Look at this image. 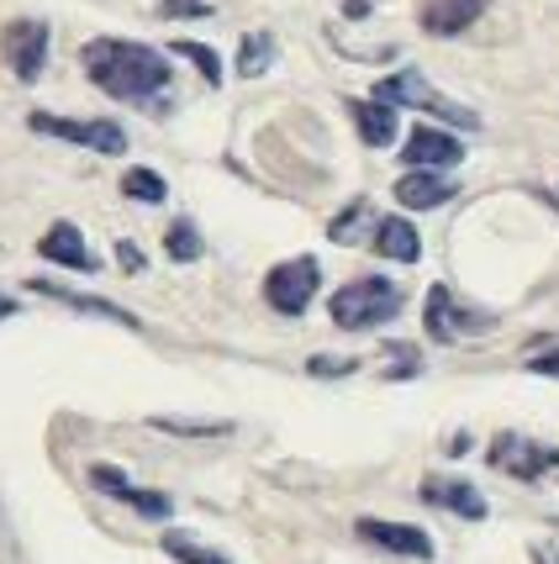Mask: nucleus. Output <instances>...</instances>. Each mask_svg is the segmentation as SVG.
<instances>
[{"label":"nucleus","instance_id":"f257e3e1","mask_svg":"<svg viewBox=\"0 0 559 564\" xmlns=\"http://www.w3.org/2000/svg\"><path fill=\"white\" fill-rule=\"evenodd\" d=\"M85 79L96 85L100 96L122 100V106H148V111H164V90H170V53L132 43V37H90L79 48Z\"/></svg>","mask_w":559,"mask_h":564},{"label":"nucleus","instance_id":"f03ea898","mask_svg":"<svg viewBox=\"0 0 559 564\" xmlns=\"http://www.w3.org/2000/svg\"><path fill=\"white\" fill-rule=\"evenodd\" d=\"M401 306H407V295H401L396 280H386V274H359V280H348V285L333 291L327 317H333V327H343V333H375V327H386V322L401 317Z\"/></svg>","mask_w":559,"mask_h":564},{"label":"nucleus","instance_id":"7ed1b4c3","mask_svg":"<svg viewBox=\"0 0 559 564\" xmlns=\"http://www.w3.org/2000/svg\"><path fill=\"white\" fill-rule=\"evenodd\" d=\"M369 100H380V106H390V111H396V106H417V111H428V117H438V122H449V127H464V132H475V127H481V117H475L470 106H460V100H443L417 69L386 74V79L375 85V96H369Z\"/></svg>","mask_w":559,"mask_h":564},{"label":"nucleus","instance_id":"20e7f679","mask_svg":"<svg viewBox=\"0 0 559 564\" xmlns=\"http://www.w3.org/2000/svg\"><path fill=\"white\" fill-rule=\"evenodd\" d=\"M316 291H322V264H316L312 253L286 259V264H275V270L265 274V301L280 317H301L316 301Z\"/></svg>","mask_w":559,"mask_h":564},{"label":"nucleus","instance_id":"39448f33","mask_svg":"<svg viewBox=\"0 0 559 564\" xmlns=\"http://www.w3.org/2000/svg\"><path fill=\"white\" fill-rule=\"evenodd\" d=\"M26 127H32V132H49V138H64V143L90 148V153H106V159L127 153V127L111 122V117L74 122V117H49V111H32V117H26Z\"/></svg>","mask_w":559,"mask_h":564},{"label":"nucleus","instance_id":"423d86ee","mask_svg":"<svg viewBox=\"0 0 559 564\" xmlns=\"http://www.w3.org/2000/svg\"><path fill=\"white\" fill-rule=\"evenodd\" d=\"M49 48H53L49 22L17 17V22L0 26V58H6V69L17 74L22 85H32V79L43 74V64H49Z\"/></svg>","mask_w":559,"mask_h":564},{"label":"nucleus","instance_id":"0eeeda50","mask_svg":"<svg viewBox=\"0 0 559 564\" xmlns=\"http://www.w3.org/2000/svg\"><path fill=\"white\" fill-rule=\"evenodd\" d=\"M486 465L512 475V480H544L549 469H559V448L555 443L523 438V433H496L486 448Z\"/></svg>","mask_w":559,"mask_h":564},{"label":"nucleus","instance_id":"6e6552de","mask_svg":"<svg viewBox=\"0 0 559 564\" xmlns=\"http://www.w3.org/2000/svg\"><path fill=\"white\" fill-rule=\"evenodd\" d=\"M422 327H428L433 344H460L464 333H491L496 317H491V312H470V306L454 301L449 285H433V291H428V306H422Z\"/></svg>","mask_w":559,"mask_h":564},{"label":"nucleus","instance_id":"1a4fd4ad","mask_svg":"<svg viewBox=\"0 0 559 564\" xmlns=\"http://www.w3.org/2000/svg\"><path fill=\"white\" fill-rule=\"evenodd\" d=\"M401 164H407V170L443 174V170H454V164H464V143L454 138V132L422 122V127H412L407 143H401Z\"/></svg>","mask_w":559,"mask_h":564},{"label":"nucleus","instance_id":"9d476101","mask_svg":"<svg viewBox=\"0 0 559 564\" xmlns=\"http://www.w3.org/2000/svg\"><path fill=\"white\" fill-rule=\"evenodd\" d=\"M354 533L375 549H386V554H401V560H433V539L412 528V522H386V517H359L354 522Z\"/></svg>","mask_w":559,"mask_h":564},{"label":"nucleus","instance_id":"9b49d317","mask_svg":"<svg viewBox=\"0 0 559 564\" xmlns=\"http://www.w3.org/2000/svg\"><path fill=\"white\" fill-rule=\"evenodd\" d=\"M90 486H96L100 496H111V501H127V507L138 517H148V522H164V517H170V496L132 486L117 465H90Z\"/></svg>","mask_w":559,"mask_h":564},{"label":"nucleus","instance_id":"f8f14e48","mask_svg":"<svg viewBox=\"0 0 559 564\" xmlns=\"http://www.w3.org/2000/svg\"><path fill=\"white\" fill-rule=\"evenodd\" d=\"M37 253H43L49 264H58V270H74V274H96L100 270L96 248L85 243V232H79L74 221H53L49 232L37 238Z\"/></svg>","mask_w":559,"mask_h":564},{"label":"nucleus","instance_id":"ddd939ff","mask_svg":"<svg viewBox=\"0 0 559 564\" xmlns=\"http://www.w3.org/2000/svg\"><path fill=\"white\" fill-rule=\"evenodd\" d=\"M422 501H428V507H443V512H454V517H464V522H481V517L491 512L486 507V496L475 491V486H470V480H460V475H428V480H422Z\"/></svg>","mask_w":559,"mask_h":564},{"label":"nucleus","instance_id":"4468645a","mask_svg":"<svg viewBox=\"0 0 559 564\" xmlns=\"http://www.w3.org/2000/svg\"><path fill=\"white\" fill-rule=\"evenodd\" d=\"M481 11H486V0H422L417 22L428 37H460L464 26L481 22Z\"/></svg>","mask_w":559,"mask_h":564},{"label":"nucleus","instance_id":"2eb2a0df","mask_svg":"<svg viewBox=\"0 0 559 564\" xmlns=\"http://www.w3.org/2000/svg\"><path fill=\"white\" fill-rule=\"evenodd\" d=\"M369 248H375L380 259H390V264H417V259H422V238H417V227L407 217H380L375 221Z\"/></svg>","mask_w":559,"mask_h":564},{"label":"nucleus","instance_id":"dca6fc26","mask_svg":"<svg viewBox=\"0 0 559 564\" xmlns=\"http://www.w3.org/2000/svg\"><path fill=\"white\" fill-rule=\"evenodd\" d=\"M26 291L49 295V301H64L69 312H85V317L117 322V327H138V317H132V312H122V306H111V301H100V295H79V291H64V285H53V280H26Z\"/></svg>","mask_w":559,"mask_h":564},{"label":"nucleus","instance_id":"f3484780","mask_svg":"<svg viewBox=\"0 0 559 564\" xmlns=\"http://www.w3.org/2000/svg\"><path fill=\"white\" fill-rule=\"evenodd\" d=\"M449 196H454V180H443V174L407 170L396 180V200H401L407 212H433V206H443Z\"/></svg>","mask_w":559,"mask_h":564},{"label":"nucleus","instance_id":"a211bd4d","mask_svg":"<svg viewBox=\"0 0 559 564\" xmlns=\"http://www.w3.org/2000/svg\"><path fill=\"white\" fill-rule=\"evenodd\" d=\"M348 117H354V127H359V138L369 148L396 143V111L390 106H380V100H348Z\"/></svg>","mask_w":559,"mask_h":564},{"label":"nucleus","instance_id":"6ab92c4d","mask_svg":"<svg viewBox=\"0 0 559 564\" xmlns=\"http://www.w3.org/2000/svg\"><path fill=\"white\" fill-rule=\"evenodd\" d=\"M375 221H380V217H375V212H369V200L359 196V200H348V206H343L338 217L327 221V238H333V243H343V248H348V243H359L365 232H369V238H375Z\"/></svg>","mask_w":559,"mask_h":564},{"label":"nucleus","instance_id":"aec40b11","mask_svg":"<svg viewBox=\"0 0 559 564\" xmlns=\"http://www.w3.org/2000/svg\"><path fill=\"white\" fill-rule=\"evenodd\" d=\"M164 253H170L174 264H195L201 253H206V238H201V227L191 217L170 221V232H164Z\"/></svg>","mask_w":559,"mask_h":564},{"label":"nucleus","instance_id":"412c9836","mask_svg":"<svg viewBox=\"0 0 559 564\" xmlns=\"http://www.w3.org/2000/svg\"><path fill=\"white\" fill-rule=\"evenodd\" d=\"M269 64H275V32H248L244 43H238V74L259 79Z\"/></svg>","mask_w":559,"mask_h":564},{"label":"nucleus","instance_id":"4be33fe9","mask_svg":"<svg viewBox=\"0 0 559 564\" xmlns=\"http://www.w3.org/2000/svg\"><path fill=\"white\" fill-rule=\"evenodd\" d=\"M148 427H159V433H174V438H227L233 433V422H206V417H148Z\"/></svg>","mask_w":559,"mask_h":564},{"label":"nucleus","instance_id":"5701e85b","mask_svg":"<svg viewBox=\"0 0 559 564\" xmlns=\"http://www.w3.org/2000/svg\"><path fill=\"white\" fill-rule=\"evenodd\" d=\"M164 554L180 564H233L227 554H217V549H206L201 539H191V533H164Z\"/></svg>","mask_w":559,"mask_h":564},{"label":"nucleus","instance_id":"b1692460","mask_svg":"<svg viewBox=\"0 0 559 564\" xmlns=\"http://www.w3.org/2000/svg\"><path fill=\"white\" fill-rule=\"evenodd\" d=\"M122 196L143 200V206H159V200L170 196V185H164V174H153V170H127L122 174Z\"/></svg>","mask_w":559,"mask_h":564},{"label":"nucleus","instance_id":"393cba45","mask_svg":"<svg viewBox=\"0 0 559 564\" xmlns=\"http://www.w3.org/2000/svg\"><path fill=\"white\" fill-rule=\"evenodd\" d=\"M170 53H174V58H191V64L206 74L212 85H222V58H217V48H206V43H191V37H180V43H170Z\"/></svg>","mask_w":559,"mask_h":564},{"label":"nucleus","instance_id":"a878e982","mask_svg":"<svg viewBox=\"0 0 559 564\" xmlns=\"http://www.w3.org/2000/svg\"><path fill=\"white\" fill-rule=\"evenodd\" d=\"M386 380H412L417 369H422V354L412 344H386Z\"/></svg>","mask_w":559,"mask_h":564},{"label":"nucleus","instance_id":"bb28decb","mask_svg":"<svg viewBox=\"0 0 559 564\" xmlns=\"http://www.w3.org/2000/svg\"><path fill=\"white\" fill-rule=\"evenodd\" d=\"M159 17H212V6L206 0H159Z\"/></svg>","mask_w":559,"mask_h":564},{"label":"nucleus","instance_id":"cd10ccee","mask_svg":"<svg viewBox=\"0 0 559 564\" xmlns=\"http://www.w3.org/2000/svg\"><path fill=\"white\" fill-rule=\"evenodd\" d=\"M528 375H549V380H559V344L544 348V354H534V359H528Z\"/></svg>","mask_w":559,"mask_h":564},{"label":"nucleus","instance_id":"c85d7f7f","mask_svg":"<svg viewBox=\"0 0 559 564\" xmlns=\"http://www.w3.org/2000/svg\"><path fill=\"white\" fill-rule=\"evenodd\" d=\"M312 375H322V380H327V375H354V369H359V359H312Z\"/></svg>","mask_w":559,"mask_h":564},{"label":"nucleus","instance_id":"c756f323","mask_svg":"<svg viewBox=\"0 0 559 564\" xmlns=\"http://www.w3.org/2000/svg\"><path fill=\"white\" fill-rule=\"evenodd\" d=\"M117 264L138 274V270H143V248H138V243H127V238H122V243H117Z\"/></svg>","mask_w":559,"mask_h":564},{"label":"nucleus","instance_id":"7c9ffc66","mask_svg":"<svg viewBox=\"0 0 559 564\" xmlns=\"http://www.w3.org/2000/svg\"><path fill=\"white\" fill-rule=\"evenodd\" d=\"M343 17H354V22L369 17V0H343Z\"/></svg>","mask_w":559,"mask_h":564},{"label":"nucleus","instance_id":"2f4dec72","mask_svg":"<svg viewBox=\"0 0 559 564\" xmlns=\"http://www.w3.org/2000/svg\"><path fill=\"white\" fill-rule=\"evenodd\" d=\"M534 564H559V554L549 549V543H538V549H534Z\"/></svg>","mask_w":559,"mask_h":564},{"label":"nucleus","instance_id":"473e14b6","mask_svg":"<svg viewBox=\"0 0 559 564\" xmlns=\"http://www.w3.org/2000/svg\"><path fill=\"white\" fill-rule=\"evenodd\" d=\"M0 317H17V301L11 295H0Z\"/></svg>","mask_w":559,"mask_h":564}]
</instances>
